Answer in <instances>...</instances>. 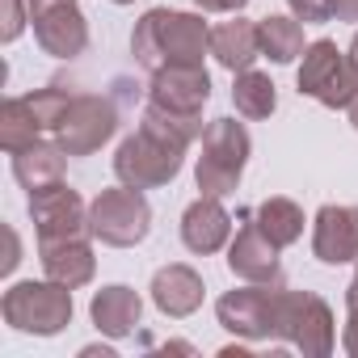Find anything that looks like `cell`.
<instances>
[{"label": "cell", "mask_w": 358, "mask_h": 358, "mask_svg": "<svg viewBox=\"0 0 358 358\" xmlns=\"http://www.w3.org/2000/svg\"><path fill=\"white\" fill-rule=\"evenodd\" d=\"M131 51L148 72H160L169 64H203V55L211 51V30L199 13L148 9L135 22Z\"/></svg>", "instance_id": "cell-1"}, {"label": "cell", "mask_w": 358, "mask_h": 358, "mask_svg": "<svg viewBox=\"0 0 358 358\" xmlns=\"http://www.w3.org/2000/svg\"><path fill=\"white\" fill-rule=\"evenodd\" d=\"M249 152H253V143H249L245 122H236V118L207 122V131H203V156H199V169H194L199 190L211 194V199L236 194L241 173L249 164Z\"/></svg>", "instance_id": "cell-2"}, {"label": "cell", "mask_w": 358, "mask_h": 358, "mask_svg": "<svg viewBox=\"0 0 358 358\" xmlns=\"http://www.w3.org/2000/svg\"><path fill=\"white\" fill-rule=\"evenodd\" d=\"M76 93L64 89V85H47V89H34L26 97H9L5 110H0V143H5V152H22L30 143H38L43 131H59V122L68 118Z\"/></svg>", "instance_id": "cell-3"}, {"label": "cell", "mask_w": 358, "mask_h": 358, "mask_svg": "<svg viewBox=\"0 0 358 358\" xmlns=\"http://www.w3.org/2000/svg\"><path fill=\"white\" fill-rule=\"evenodd\" d=\"M295 85L303 97H312L329 110H350L358 101V64L350 55H341L333 38H316L303 51Z\"/></svg>", "instance_id": "cell-4"}, {"label": "cell", "mask_w": 358, "mask_h": 358, "mask_svg": "<svg viewBox=\"0 0 358 358\" xmlns=\"http://www.w3.org/2000/svg\"><path fill=\"white\" fill-rule=\"evenodd\" d=\"M274 337H282L287 345H295L308 358H324L337 341L333 329V312L320 295L312 291H282L278 287V303H274Z\"/></svg>", "instance_id": "cell-5"}, {"label": "cell", "mask_w": 358, "mask_h": 358, "mask_svg": "<svg viewBox=\"0 0 358 358\" xmlns=\"http://www.w3.org/2000/svg\"><path fill=\"white\" fill-rule=\"evenodd\" d=\"M5 324H13L17 333H34V337H55L59 329H68L72 320V291L59 282H13L0 299Z\"/></svg>", "instance_id": "cell-6"}, {"label": "cell", "mask_w": 358, "mask_h": 358, "mask_svg": "<svg viewBox=\"0 0 358 358\" xmlns=\"http://www.w3.org/2000/svg\"><path fill=\"white\" fill-rule=\"evenodd\" d=\"M182 160H186V148H177L152 131H135L118 143L114 152V177L122 186H135V190H156V186H169L177 173H182Z\"/></svg>", "instance_id": "cell-7"}, {"label": "cell", "mask_w": 358, "mask_h": 358, "mask_svg": "<svg viewBox=\"0 0 358 358\" xmlns=\"http://www.w3.org/2000/svg\"><path fill=\"white\" fill-rule=\"evenodd\" d=\"M89 228H93V241H101L110 249H131V245H139L148 236L152 207H148L143 190L114 186V190H101L89 203Z\"/></svg>", "instance_id": "cell-8"}, {"label": "cell", "mask_w": 358, "mask_h": 358, "mask_svg": "<svg viewBox=\"0 0 358 358\" xmlns=\"http://www.w3.org/2000/svg\"><path fill=\"white\" fill-rule=\"evenodd\" d=\"M30 220H34L38 245L93 236V228H89V207L80 203V194H76L68 182H55V186L34 190V194H30Z\"/></svg>", "instance_id": "cell-9"}, {"label": "cell", "mask_w": 358, "mask_h": 358, "mask_svg": "<svg viewBox=\"0 0 358 358\" xmlns=\"http://www.w3.org/2000/svg\"><path fill=\"white\" fill-rule=\"evenodd\" d=\"M114 131H118V110H114V101L101 97V93H76L68 118H64L59 131H55V143H59L68 156H89V152H97Z\"/></svg>", "instance_id": "cell-10"}, {"label": "cell", "mask_w": 358, "mask_h": 358, "mask_svg": "<svg viewBox=\"0 0 358 358\" xmlns=\"http://www.w3.org/2000/svg\"><path fill=\"white\" fill-rule=\"evenodd\" d=\"M278 287L282 282H249L241 291H228L215 303V316L228 333L245 337V341H266L274 337V303H278Z\"/></svg>", "instance_id": "cell-11"}, {"label": "cell", "mask_w": 358, "mask_h": 358, "mask_svg": "<svg viewBox=\"0 0 358 358\" xmlns=\"http://www.w3.org/2000/svg\"><path fill=\"white\" fill-rule=\"evenodd\" d=\"M30 26H34L38 47L55 59H76L89 47V22L76 0H55V5L30 9Z\"/></svg>", "instance_id": "cell-12"}, {"label": "cell", "mask_w": 358, "mask_h": 358, "mask_svg": "<svg viewBox=\"0 0 358 358\" xmlns=\"http://www.w3.org/2000/svg\"><path fill=\"white\" fill-rule=\"evenodd\" d=\"M148 101L173 114H203V106L211 101V76L203 64H169L152 72Z\"/></svg>", "instance_id": "cell-13"}, {"label": "cell", "mask_w": 358, "mask_h": 358, "mask_svg": "<svg viewBox=\"0 0 358 358\" xmlns=\"http://www.w3.org/2000/svg\"><path fill=\"white\" fill-rule=\"evenodd\" d=\"M241 232L228 245V270L245 282H282V266H278V245L257 228L253 211H241Z\"/></svg>", "instance_id": "cell-14"}, {"label": "cell", "mask_w": 358, "mask_h": 358, "mask_svg": "<svg viewBox=\"0 0 358 358\" xmlns=\"http://www.w3.org/2000/svg\"><path fill=\"white\" fill-rule=\"evenodd\" d=\"M312 253L324 266L358 262V207H320L312 224Z\"/></svg>", "instance_id": "cell-15"}, {"label": "cell", "mask_w": 358, "mask_h": 358, "mask_svg": "<svg viewBox=\"0 0 358 358\" xmlns=\"http://www.w3.org/2000/svg\"><path fill=\"white\" fill-rule=\"evenodd\" d=\"M228 241H232V215L224 211V199L199 194L182 215V245L207 257V253H220Z\"/></svg>", "instance_id": "cell-16"}, {"label": "cell", "mask_w": 358, "mask_h": 358, "mask_svg": "<svg viewBox=\"0 0 358 358\" xmlns=\"http://www.w3.org/2000/svg\"><path fill=\"white\" fill-rule=\"evenodd\" d=\"M152 303L164 316H173V320L199 312L203 308V278H199V270H190L182 262L156 270V278H152Z\"/></svg>", "instance_id": "cell-17"}, {"label": "cell", "mask_w": 358, "mask_h": 358, "mask_svg": "<svg viewBox=\"0 0 358 358\" xmlns=\"http://www.w3.org/2000/svg\"><path fill=\"white\" fill-rule=\"evenodd\" d=\"M43 253V274L68 291L93 282V270H97V257H93V245L89 236H76V241H55V245H38Z\"/></svg>", "instance_id": "cell-18"}, {"label": "cell", "mask_w": 358, "mask_h": 358, "mask_svg": "<svg viewBox=\"0 0 358 358\" xmlns=\"http://www.w3.org/2000/svg\"><path fill=\"white\" fill-rule=\"evenodd\" d=\"M89 316H93V324H97L106 337H131V333L139 329L143 299H139L131 287L114 282V287H101V291L93 295V303H89Z\"/></svg>", "instance_id": "cell-19"}, {"label": "cell", "mask_w": 358, "mask_h": 358, "mask_svg": "<svg viewBox=\"0 0 358 358\" xmlns=\"http://www.w3.org/2000/svg\"><path fill=\"white\" fill-rule=\"evenodd\" d=\"M211 55H215V64L228 68V72L253 68V59L262 55V30H257V22L232 17V22L215 26V30H211Z\"/></svg>", "instance_id": "cell-20"}, {"label": "cell", "mask_w": 358, "mask_h": 358, "mask_svg": "<svg viewBox=\"0 0 358 358\" xmlns=\"http://www.w3.org/2000/svg\"><path fill=\"white\" fill-rule=\"evenodd\" d=\"M64 148L59 143H30V148H22V152H13V177L34 194V190H43V186H55V182H64Z\"/></svg>", "instance_id": "cell-21"}, {"label": "cell", "mask_w": 358, "mask_h": 358, "mask_svg": "<svg viewBox=\"0 0 358 358\" xmlns=\"http://www.w3.org/2000/svg\"><path fill=\"white\" fill-rule=\"evenodd\" d=\"M232 106L241 118H270L274 106H278V93H274V80L266 72H236V85H232Z\"/></svg>", "instance_id": "cell-22"}, {"label": "cell", "mask_w": 358, "mask_h": 358, "mask_svg": "<svg viewBox=\"0 0 358 358\" xmlns=\"http://www.w3.org/2000/svg\"><path fill=\"white\" fill-rule=\"evenodd\" d=\"M257 30H262V55L270 64H291L308 51L299 17H266V22H257Z\"/></svg>", "instance_id": "cell-23"}, {"label": "cell", "mask_w": 358, "mask_h": 358, "mask_svg": "<svg viewBox=\"0 0 358 358\" xmlns=\"http://www.w3.org/2000/svg\"><path fill=\"white\" fill-rule=\"evenodd\" d=\"M253 220H257V228H262L278 249H287V245H295V241L303 236V211H299L291 199H266V203L253 211Z\"/></svg>", "instance_id": "cell-24"}, {"label": "cell", "mask_w": 358, "mask_h": 358, "mask_svg": "<svg viewBox=\"0 0 358 358\" xmlns=\"http://www.w3.org/2000/svg\"><path fill=\"white\" fill-rule=\"evenodd\" d=\"M291 17H299L303 26H320V22H333V0H287Z\"/></svg>", "instance_id": "cell-25"}, {"label": "cell", "mask_w": 358, "mask_h": 358, "mask_svg": "<svg viewBox=\"0 0 358 358\" xmlns=\"http://www.w3.org/2000/svg\"><path fill=\"white\" fill-rule=\"evenodd\" d=\"M5 26H0V38L5 43H13V38H22V30H26V13H22V0H5V17H0Z\"/></svg>", "instance_id": "cell-26"}, {"label": "cell", "mask_w": 358, "mask_h": 358, "mask_svg": "<svg viewBox=\"0 0 358 358\" xmlns=\"http://www.w3.org/2000/svg\"><path fill=\"white\" fill-rule=\"evenodd\" d=\"M199 9H207V13H241L249 0H194Z\"/></svg>", "instance_id": "cell-27"}, {"label": "cell", "mask_w": 358, "mask_h": 358, "mask_svg": "<svg viewBox=\"0 0 358 358\" xmlns=\"http://www.w3.org/2000/svg\"><path fill=\"white\" fill-rule=\"evenodd\" d=\"M341 350H345L350 358H358V312H350V320H345V333H341Z\"/></svg>", "instance_id": "cell-28"}, {"label": "cell", "mask_w": 358, "mask_h": 358, "mask_svg": "<svg viewBox=\"0 0 358 358\" xmlns=\"http://www.w3.org/2000/svg\"><path fill=\"white\" fill-rule=\"evenodd\" d=\"M333 17L337 22H358V0H333Z\"/></svg>", "instance_id": "cell-29"}, {"label": "cell", "mask_w": 358, "mask_h": 358, "mask_svg": "<svg viewBox=\"0 0 358 358\" xmlns=\"http://www.w3.org/2000/svg\"><path fill=\"white\" fill-rule=\"evenodd\" d=\"M17 266V236H13V228H9V257H5V274Z\"/></svg>", "instance_id": "cell-30"}, {"label": "cell", "mask_w": 358, "mask_h": 358, "mask_svg": "<svg viewBox=\"0 0 358 358\" xmlns=\"http://www.w3.org/2000/svg\"><path fill=\"white\" fill-rule=\"evenodd\" d=\"M345 308H350V312H358V274H354V282L345 287Z\"/></svg>", "instance_id": "cell-31"}, {"label": "cell", "mask_w": 358, "mask_h": 358, "mask_svg": "<svg viewBox=\"0 0 358 358\" xmlns=\"http://www.w3.org/2000/svg\"><path fill=\"white\" fill-rule=\"evenodd\" d=\"M80 354H85V358H97V354H101V358H114V350H110V345H85Z\"/></svg>", "instance_id": "cell-32"}, {"label": "cell", "mask_w": 358, "mask_h": 358, "mask_svg": "<svg viewBox=\"0 0 358 358\" xmlns=\"http://www.w3.org/2000/svg\"><path fill=\"white\" fill-rule=\"evenodd\" d=\"M350 59L358 64V34H354V43H350Z\"/></svg>", "instance_id": "cell-33"}, {"label": "cell", "mask_w": 358, "mask_h": 358, "mask_svg": "<svg viewBox=\"0 0 358 358\" xmlns=\"http://www.w3.org/2000/svg\"><path fill=\"white\" fill-rule=\"evenodd\" d=\"M350 122H354V131H358V101L350 106Z\"/></svg>", "instance_id": "cell-34"}]
</instances>
